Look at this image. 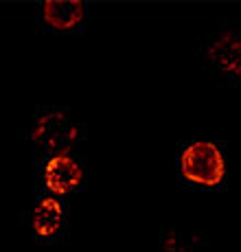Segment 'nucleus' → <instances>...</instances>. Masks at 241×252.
I'll return each mask as SVG.
<instances>
[{
    "label": "nucleus",
    "instance_id": "obj_1",
    "mask_svg": "<svg viewBox=\"0 0 241 252\" xmlns=\"http://www.w3.org/2000/svg\"><path fill=\"white\" fill-rule=\"evenodd\" d=\"M180 167H182V176L186 180L204 184V187L219 184L226 171L224 156L217 149V145L209 143V140H197V143L189 145L182 152Z\"/></svg>",
    "mask_w": 241,
    "mask_h": 252
},
{
    "label": "nucleus",
    "instance_id": "obj_2",
    "mask_svg": "<svg viewBox=\"0 0 241 252\" xmlns=\"http://www.w3.org/2000/svg\"><path fill=\"white\" fill-rule=\"evenodd\" d=\"M33 140L53 158L68 156L72 143L77 140V127L64 112H51L37 121L33 129Z\"/></svg>",
    "mask_w": 241,
    "mask_h": 252
},
{
    "label": "nucleus",
    "instance_id": "obj_3",
    "mask_svg": "<svg viewBox=\"0 0 241 252\" xmlns=\"http://www.w3.org/2000/svg\"><path fill=\"white\" fill-rule=\"evenodd\" d=\"M44 182H46L48 191L66 195V193H70L72 189L79 187L81 167L72 160L70 156H55L46 162Z\"/></svg>",
    "mask_w": 241,
    "mask_h": 252
},
{
    "label": "nucleus",
    "instance_id": "obj_4",
    "mask_svg": "<svg viewBox=\"0 0 241 252\" xmlns=\"http://www.w3.org/2000/svg\"><path fill=\"white\" fill-rule=\"evenodd\" d=\"M44 22L53 29H72L84 18V2L81 0H48L42 4Z\"/></svg>",
    "mask_w": 241,
    "mask_h": 252
},
{
    "label": "nucleus",
    "instance_id": "obj_5",
    "mask_svg": "<svg viewBox=\"0 0 241 252\" xmlns=\"http://www.w3.org/2000/svg\"><path fill=\"white\" fill-rule=\"evenodd\" d=\"M209 55H211V60H213L219 68H224L226 72H235V75H237L241 68V62H239L241 46H239V40L233 33H224V35L211 46Z\"/></svg>",
    "mask_w": 241,
    "mask_h": 252
},
{
    "label": "nucleus",
    "instance_id": "obj_6",
    "mask_svg": "<svg viewBox=\"0 0 241 252\" xmlns=\"http://www.w3.org/2000/svg\"><path fill=\"white\" fill-rule=\"evenodd\" d=\"M61 217H64V211H61V204L55 200V197H46L33 211V228H35L37 235L42 237H51L60 230L61 226Z\"/></svg>",
    "mask_w": 241,
    "mask_h": 252
}]
</instances>
